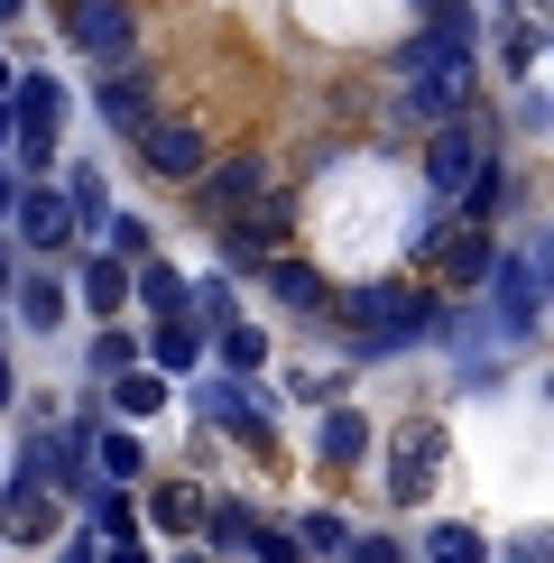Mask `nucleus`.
Returning a JSON list of instances; mask_svg holds the SVG:
<instances>
[{
  "mask_svg": "<svg viewBox=\"0 0 554 563\" xmlns=\"http://www.w3.org/2000/svg\"><path fill=\"white\" fill-rule=\"evenodd\" d=\"M434 314H444V287L398 277V268H369V277H352V287H333V323H342V342H352L361 369L425 351L434 342Z\"/></svg>",
  "mask_w": 554,
  "mask_h": 563,
  "instance_id": "obj_1",
  "label": "nucleus"
},
{
  "mask_svg": "<svg viewBox=\"0 0 554 563\" xmlns=\"http://www.w3.org/2000/svg\"><path fill=\"white\" fill-rule=\"evenodd\" d=\"M185 407H195V426H203V434L241 443L250 462L287 453V416H277V397H268L259 379H231V369H203V379H185Z\"/></svg>",
  "mask_w": 554,
  "mask_h": 563,
  "instance_id": "obj_2",
  "label": "nucleus"
},
{
  "mask_svg": "<svg viewBox=\"0 0 554 563\" xmlns=\"http://www.w3.org/2000/svg\"><path fill=\"white\" fill-rule=\"evenodd\" d=\"M499 148H508V139H499V121H480V111H462V121H434V130H425V148H416V185H425V203H444V213H453V203L472 195V176L490 167Z\"/></svg>",
  "mask_w": 554,
  "mask_h": 563,
  "instance_id": "obj_3",
  "label": "nucleus"
},
{
  "mask_svg": "<svg viewBox=\"0 0 554 563\" xmlns=\"http://www.w3.org/2000/svg\"><path fill=\"white\" fill-rule=\"evenodd\" d=\"M444 453H453L444 416H407L398 434H379V489H388V508H398V518H416V508H434V481H444Z\"/></svg>",
  "mask_w": 554,
  "mask_h": 563,
  "instance_id": "obj_4",
  "label": "nucleus"
},
{
  "mask_svg": "<svg viewBox=\"0 0 554 563\" xmlns=\"http://www.w3.org/2000/svg\"><path fill=\"white\" fill-rule=\"evenodd\" d=\"M65 527H75V499H65V489L46 481V472L10 462V472H0V545H19V554H46Z\"/></svg>",
  "mask_w": 554,
  "mask_h": 563,
  "instance_id": "obj_5",
  "label": "nucleus"
},
{
  "mask_svg": "<svg viewBox=\"0 0 554 563\" xmlns=\"http://www.w3.org/2000/svg\"><path fill=\"white\" fill-rule=\"evenodd\" d=\"M268 185H277V157H268V148H222L213 167L185 185V203H195V222H203V231H222V222H241L250 203L268 195Z\"/></svg>",
  "mask_w": 554,
  "mask_h": 563,
  "instance_id": "obj_6",
  "label": "nucleus"
},
{
  "mask_svg": "<svg viewBox=\"0 0 554 563\" xmlns=\"http://www.w3.org/2000/svg\"><path fill=\"white\" fill-rule=\"evenodd\" d=\"M480 305L499 314V333H508V351H527L545 333V277H536V260H527V241H499V260H490V287H480Z\"/></svg>",
  "mask_w": 554,
  "mask_h": 563,
  "instance_id": "obj_7",
  "label": "nucleus"
},
{
  "mask_svg": "<svg viewBox=\"0 0 554 563\" xmlns=\"http://www.w3.org/2000/svg\"><path fill=\"white\" fill-rule=\"evenodd\" d=\"M130 157H138V176H157V185H195L222 148H213V130H203V121H185V111H157V121L130 139Z\"/></svg>",
  "mask_w": 554,
  "mask_h": 563,
  "instance_id": "obj_8",
  "label": "nucleus"
},
{
  "mask_svg": "<svg viewBox=\"0 0 554 563\" xmlns=\"http://www.w3.org/2000/svg\"><path fill=\"white\" fill-rule=\"evenodd\" d=\"M157 111H167V92H157V65L148 56H121V65L92 75V121H102L111 139H138Z\"/></svg>",
  "mask_w": 554,
  "mask_h": 563,
  "instance_id": "obj_9",
  "label": "nucleus"
},
{
  "mask_svg": "<svg viewBox=\"0 0 554 563\" xmlns=\"http://www.w3.org/2000/svg\"><path fill=\"white\" fill-rule=\"evenodd\" d=\"M56 37L92 65L138 56V0H56Z\"/></svg>",
  "mask_w": 554,
  "mask_h": 563,
  "instance_id": "obj_10",
  "label": "nucleus"
},
{
  "mask_svg": "<svg viewBox=\"0 0 554 563\" xmlns=\"http://www.w3.org/2000/svg\"><path fill=\"white\" fill-rule=\"evenodd\" d=\"M10 241L29 250V260H75V250H84V222H75V203H65V185H56V176L19 185V213H10Z\"/></svg>",
  "mask_w": 554,
  "mask_h": 563,
  "instance_id": "obj_11",
  "label": "nucleus"
},
{
  "mask_svg": "<svg viewBox=\"0 0 554 563\" xmlns=\"http://www.w3.org/2000/svg\"><path fill=\"white\" fill-rule=\"evenodd\" d=\"M250 287H259V296L277 305V314H296V323H323V314H333V287H342V277L323 268L314 250H277V260H268L259 277H250Z\"/></svg>",
  "mask_w": 554,
  "mask_h": 563,
  "instance_id": "obj_12",
  "label": "nucleus"
},
{
  "mask_svg": "<svg viewBox=\"0 0 554 563\" xmlns=\"http://www.w3.org/2000/svg\"><path fill=\"white\" fill-rule=\"evenodd\" d=\"M462 111H480V56H472V65H425V75L398 84V121H407V130L462 121Z\"/></svg>",
  "mask_w": 554,
  "mask_h": 563,
  "instance_id": "obj_13",
  "label": "nucleus"
},
{
  "mask_svg": "<svg viewBox=\"0 0 554 563\" xmlns=\"http://www.w3.org/2000/svg\"><path fill=\"white\" fill-rule=\"evenodd\" d=\"M203 508H213V489H203L195 472H148V481H138V518H148L157 545H195Z\"/></svg>",
  "mask_w": 554,
  "mask_h": 563,
  "instance_id": "obj_14",
  "label": "nucleus"
},
{
  "mask_svg": "<svg viewBox=\"0 0 554 563\" xmlns=\"http://www.w3.org/2000/svg\"><path fill=\"white\" fill-rule=\"evenodd\" d=\"M306 453H314V472L323 481H342V472H369V453H379V426H369V407H323L314 416V434H306Z\"/></svg>",
  "mask_w": 554,
  "mask_h": 563,
  "instance_id": "obj_15",
  "label": "nucleus"
},
{
  "mask_svg": "<svg viewBox=\"0 0 554 563\" xmlns=\"http://www.w3.org/2000/svg\"><path fill=\"white\" fill-rule=\"evenodd\" d=\"M490 260H499V222H444V241H434V287L444 296H480L490 287Z\"/></svg>",
  "mask_w": 554,
  "mask_h": 563,
  "instance_id": "obj_16",
  "label": "nucleus"
},
{
  "mask_svg": "<svg viewBox=\"0 0 554 563\" xmlns=\"http://www.w3.org/2000/svg\"><path fill=\"white\" fill-rule=\"evenodd\" d=\"M65 314H75V277H65L56 260H29L19 287H10V323L29 342H46V333H65Z\"/></svg>",
  "mask_w": 554,
  "mask_h": 563,
  "instance_id": "obj_17",
  "label": "nucleus"
},
{
  "mask_svg": "<svg viewBox=\"0 0 554 563\" xmlns=\"http://www.w3.org/2000/svg\"><path fill=\"white\" fill-rule=\"evenodd\" d=\"M65 277H75V305H84L92 323H121V314H130V277H138V268L111 260L102 241H84L75 260H65Z\"/></svg>",
  "mask_w": 554,
  "mask_h": 563,
  "instance_id": "obj_18",
  "label": "nucleus"
},
{
  "mask_svg": "<svg viewBox=\"0 0 554 563\" xmlns=\"http://www.w3.org/2000/svg\"><path fill=\"white\" fill-rule=\"evenodd\" d=\"M148 369H167V379H203L213 369V333H203L195 314H167V323H148Z\"/></svg>",
  "mask_w": 554,
  "mask_h": 563,
  "instance_id": "obj_19",
  "label": "nucleus"
},
{
  "mask_svg": "<svg viewBox=\"0 0 554 563\" xmlns=\"http://www.w3.org/2000/svg\"><path fill=\"white\" fill-rule=\"evenodd\" d=\"M138 361H148V323H92V342H84V379L92 388H111V379H121V369H138Z\"/></svg>",
  "mask_w": 554,
  "mask_h": 563,
  "instance_id": "obj_20",
  "label": "nucleus"
},
{
  "mask_svg": "<svg viewBox=\"0 0 554 563\" xmlns=\"http://www.w3.org/2000/svg\"><path fill=\"white\" fill-rule=\"evenodd\" d=\"M480 56H490L508 84H527V75L545 65V29H536L527 10H499V19H490V46H480Z\"/></svg>",
  "mask_w": 554,
  "mask_h": 563,
  "instance_id": "obj_21",
  "label": "nucleus"
},
{
  "mask_svg": "<svg viewBox=\"0 0 554 563\" xmlns=\"http://www.w3.org/2000/svg\"><path fill=\"white\" fill-rule=\"evenodd\" d=\"M185 305H195V277H185L167 250H157V260H138V277H130V314L167 323V314H185Z\"/></svg>",
  "mask_w": 554,
  "mask_h": 563,
  "instance_id": "obj_22",
  "label": "nucleus"
},
{
  "mask_svg": "<svg viewBox=\"0 0 554 563\" xmlns=\"http://www.w3.org/2000/svg\"><path fill=\"white\" fill-rule=\"evenodd\" d=\"M102 397H111V416H121V426H157V416L176 407V379H167V369H148V361H138V369H121V379H111Z\"/></svg>",
  "mask_w": 554,
  "mask_h": 563,
  "instance_id": "obj_23",
  "label": "nucleus"
},
{
  "mask_svg": "<svg viewBox=\"0 0 554 563\" xmlns=\"http://www.w3.org/2000/svg\"><path fill=\"white\" fill-rule=\"evenodd\" d=\"M259 518H268L259 499H241V489H213V508H203V536H195V545H213L222 563H241V554H250V527H259Z\"/></svg>",
  "mask_w": 554,
  "mask_h": 563,
  "instance_id": "obj_24",
  "label": "nucleus"
},
{
  "mask_svg": "<svg viewBox=\"0 0 554 563\" xmlns=\"http://www.w3.org/2000/svg\"><path fill=\"white\" fill-rule=\"evenodd\" d=\"M75 518L102 536V545H138V527H148V518H138V489H130V481H92V499L75 508Z\"/></svg>",
  "mask_w": 554,
  "mask_h": 563,
  "instance_id": "obj_25",
  "label": "nucleus"
},
{
  "mask_svg": "<svg viewBox=\"0 0 554 563\" xmlns=\"http://www.w3.org/2000/svg\"><path fill=\"white\" fill-rule=\"evenodd\" d=\"M92 472L102 481H148V426H121V416H102V434H92Z\"/></svg>",
  "mask_w": 554,
  "mask_h": 563,
  "instance_id": "obj_26",
  "label": "nucleus"
},
{
  "mask_svg": "<svg viewBox=\"0 0 554 563\" xmlns=\"http://www.w3.org/2000/svg\"><path fill=\"white\" fill-rule=\"evenodd\" d=\"M287 527H296V545H306L314 563H342V554H352V536H361V527H352V508H333V499H306Z\"/></svg>",
  "mask_w": 554,
  "mask_h": 563,
  "instance_id": "obj_27",
  "label": "nucleus"
},
{
  "mask_svg": "<svg viewBox=\"0 0 554 563\" xmlns=\"http://www.w3.org/2000/svg\"><path fill=\"white\" fill-rule=\"evenodd\" d=\"M416 563H499V545H490L472 518H425V536H416Z\"/></svg>",
  "mask_w": 554,
  "mask_h": 563,
  "instance_id": "obj_28",
  "label": "nucleus"
},
{
  "mask_svg": "<svg viewBox=\"0 0 554 563\" xmlns=\"http://www.w3.org/2000/svg\"><path fill=\"white\" fill-rule=\"evenodd\" d=\"M277 361V342H268V323H222V333H213V369H231V379H259V369Z\"/></svg>",
  "mask_w": 554,
  "mask_h": 563,
  "instance_id": "obj_29",
  "label": "nucleus"
},
{
  "mask_svg": "<svg viewBox=\"0 0 554 563\" xmlns=\"http://www.w3.org/2000/svg\"><path fill=\"white\" fill-rule=\"evenodd\" d=\"M56 185H65V203H75V222H84V241H92V231H102V213H111V176H102V157H65Z\"/></svg>",
  "mask_w": 554,
  "mask_h": 563,
  "instance_id": "obj_30",
  "label": "nucleus"
},
{
  "mask_svg": "<svg viewBox=\"0 0 554 563\" xmlns=\"http://www.w3.org/2000/svg\"><path fill=\"white\" fill-rule=\"evenodd\" d=\"M92 241H102L111 260H130V268H138V260H157V222H148V213H130V203H111Z\"/></svg>",
  "mask_w": 554,
  "mask_h": 563,
  "instance_id": "obj_31",
  "label": "nucleus"
},
{
  "mask_svg": "<svg viewBox=\"0 0 554 563\" xmlns=\"http://www.w3.org/2000/svg\"><path fill=\"white\" fill-rule=\"evenodd\" d=\"M508 195H518V167H508V148H499L490 167L472 176V195H462L453 213H462V222H499V213H508Z\"/></svg>",
  "mask_w": 554,
  "mask_h": 563,
  "instance_id": "obj_32",
  "label": "nucleus"
},
{
  "mask_svg": "<svg viewBox=\"0 0 554 563\" xmlns=\"http://www.w3.org/2000/svg\"><path fill=\"white\" fill-rule=\"evenodd\" d=\"M185 314H195L203 333L241 323V277H231V268H203V277H195V305H185Z\"/></svg>",
  "mask_w": 554,
  "mask_h": 563,
  "instance_id": "obj_33",
  "label": "nucleus"
},
{
  "mask_svg": "<svg viewBox=\"0 0 554 563\" xmlns=\"http://www.w3.org/2000/svg\"><path fill=\"white\" fill-rule=\"evenodd\" d=\"M277 388H287V407H342V397H352V369H287V379H277Z\"/></svg>",
  "mask_w": 554,
  "mask_h": 563,
  "instance_id": "obj_34",
  "label": "nucleus"
},
{
  "mask_svg": "<svg viewBox=\"0 0 554 563\" xmlns=\"http://www.w3.org/2000/svg\"><path fill=\"white\" fill-rule=\"evenodd\" d=\"M241 563H314L306 545H296V527L287 518H259V527H250V554Z\"/></svg>",
  "mask_w": 554,
  "mask_h": 563,
  "instance_id": "obj_35",
  "label": "nucleus"
},
{
  "mask_svg": "<svg viewBox=\"0 0 554 563\" xmlns=\"http://www.w3.org/2000/svg\"><path fill=\"white\" fill-rule=\"evenodd\" d=\"M342 563H416V536H398V527H361Z\"/></svg>",
  "mask_w": 554,
  "mask_h": 563,
  "instance_id": "obj_36",
  "label": "nucleus"
},
{
  "mask_svg": "<svg viewBox=\"0 0 554 563\" xmlns=\"http://www.w3.org/2000/svg\"><path fill=\"white\" fill-rule=\"evenodd\" d=\"M508 388V351H490V361H462L453 369V397H499Z\"/></svg>",
  "mask_w": 554,
  "mask_h": 563,
  "instance_id": "obj_37",
  "label": "nucleus"
},
{
  "mask_svg": "<svg viewBox=\"0 0 554 563\" xmlns=\"http://www.w3.org/2000/svg\"><path fill=\"white\" fill-rule=\"evenodd\" d=\"M508 130H518V139H536V130H554V92H536V84H518V102H508Z\"/></svg>",
  "mask_w": 554,
  "mask_h": 563,
  "instance_id": "obj_38",
  "label": "nucleus"
},
{
  "mask_svg": "<svg viewBox=\"0 0 554 563\" xmlns=\"http://www.w3.org/2000/svg\"><path fill=\"white\" fill-rule=\"evenodd\" d=\"M499 563H554V527H518L499 545Z\"/></svg>",
  "mask_w": 554,
  "mask_h": 563,
  "instance_id": "obj_39",
  "label": "nucleus"
},
{
  "mask_svg": "<svg viewBox=\"0 0 554 563\" xmlns=\"http://www.w3.org/2000/svg\"><path fill=\"white\" fill-rule=\"evenodd\" d=\"M46 554H56V563H102V536H92V527L75 518V527H65L56 545H46Z\"/></svg>",
  "mask_w": 554,
  "mask_h": 563,
  "instance_id": "obj_40",
  "label": "nucleus"
},
{
  "mask_svg": "<svg viewBox=\"0 0 554 563\" xmlns=\"http://www.w3.org/2000/svg\"><path fill=\"white\" fill-rule=\"evenodd\" d=\"M527 260H536V277H545V296H554V213L527 231Z\"/></svg>",
  "mask_w": 554,
  "mask_h": 563,
  "instance_id": "obj_41",
  "label": "nucleus"
},
{
  "mask_svg": "<svg viewBox=\"0 0 554 563\" xmlns=\"http://www.w3.org/2000/svg\"><path fill=\"white\" fill-rule=\"evenodd\" d=\"M19 268H29V250H19L10 231H0V305H10V287H19Z\"/></svg>",
  "mask_w": 554,
  "mask_h": 563,
  "instance_id": "obj_42",
  "label": "nucleus"
},
{
  "mask_svg": "<svg viewBox=\"0 0 554 563\" xmlns=\"http://www.w3.org/2000/svg\"><path fill=\"white\" fill-rule=\"evenodd\" d=\"M19 185H29V176H19L10 157H0V231H10V213H19Z\"/></svg>",
  "mask_w": 554,
  "mask_h": 563,
  "instance_id": "obj_43",
  "label": "nucleus"
},
{
  "mask_svg": "<svg viewBox=\"0 0 554 563\" xmlns=\"http://www.w3.org/2000/svg\"><path fill=\"white\" fill-rule=\"evenodd\" d=\"M0 416H19V361H10V342H0Z\"/></svg>",
  "mask_w": 554,
  "mask_h": 563,
  "instance_id": "obj_44",
  "label": "nucleus"
},
{
  "mask_svg": "<svg viewBox=\"0 0 554 563\" xmlns=\"http://www.w3.org/2000/svg\"><path fill=\"white\" fill-rule=\"evenodd\" d=\"M102 563H167V554H157L148 536H138V545H102Z\"/></svg>",
  "mask_w": 554,
  "mask_h": 563,
  "instance_id": "obj_45",
  "label": "nucleus"
},
{
  "mask_svg": "<svg viewBox=\"0 0 554 563\" xmlns=\"http://www.w3.org/2000/svg\"><path fill=\"white\" fill-rule=\"evenodd\" d=\"M167 563H222L213 545H167Z\"/></svg>",
  "mask_w": 554,
  "mask_h": 563,
  "instance_id": "obj_46",
  "label": "nucleus"
},
{
  "mask_svg": "<svg viewBox=\"0 0 554 563\" xmlns=\"http://www.w3.org/2000/svg\"><path fill=\"white\" fill-rule=\"evenodd\" d=\"M19 19H29V0H0V29H19Z\"/></svg>",
  "mask_w": 554,
  "mask_h": 563,
  "instance_id": "obj_47",
  "label": "nucleus"
},
{
  "mask_svg": "<svg viewBox=\"0 0 554 563\" xmlns=\"http://www.w3.org/2000/svg\"><path fill=\"white\" fill-rule=\"evenodd\" d=\"M10 139H19V121H10V102H0V157H10Z\"/></svg>",
  "mask_w": 554,
  "mask_h": 563,
  "instance_id": "obj_48",
  "label": "nucleus"
},
{
  "mask_svg": "<svg viewBox=\"0 0 554 563\" xmlns=\"http://www.w3.org/2000/svg\"><path fill=\"white\" fill-rule=\"evenodd\" d=\"M10 84H19V65H10V56H0V102H10Z\"/></svg>",
  "mask_w": 554,
  "mask_h": 563,
  "instance_id": "obj_49",
  "label": "nucleus"
},
{
  "mask_svg": "<svg viewBox=\"0 0 554 563\" xmlns=\"http://www.w3.org/2000/svg\"><path fill=\"white\" fill-rule=\"evenodd\" d=\"M434 10H444V0H407V19H434Z\"/></svg>",
  "mask_w": 554,
  "mask_h": 563,
  "instance_id": "obj_50",
  "label": "nucleus"
},
{
  "mask_svg": "<svg viewBox=\"0 0 554 563\" xmlns=\"http://www.w3.org/2000/svg\"><path fill=\"white\" fill-rule=\"evenodd\" d=\"M0 472H10V434H0Z\"/></svg>",
  "mask_w": 554,
  "mask_h": 563,
  "instance_id": "obj_51",
  "label": "nucleus"
},
{
  "mask_svg": "<svg viewBox=\"0 0 554 563\" xmlns=\"http://www.w3.org/2000/svg\"><path fill=\"white\" fill-rule=\"evenodd\" d=\"M545 407H554V369H545Z\"/></svg>",
  "mask_w": 554,
  "mask_h": 563,
  "instance_id": "obj_52",
  "label": "nucleus"
},
{
  "mask_svg": "<svg viewBox=\"0 0 554 563\" xmlns=\"http://www.w3.org/2000/svg\"><path fill=\"white\" fill-rule=\"evenodd\" d=\"M536 10H545V19H554V0H536Z\"/></svg>",
  "mask_w": 554,
  "mask_h": 563,
  "instance_id": "obj_53",
  "label": "nucleus"
},
{
  "mask_svg": "<svg viewBox=\"0 0 554 563\" xmlns=\"http://www.w3.org/2000/svg\"><path fill=\"white\" fill-rule=\"evenodd\" d=\"M0 323H10V305H0Z\"/></svg>",
  "mask_w": 554,
  "mask_h": 563,
  "instance_id": "obj_54",
  "label": "nucleus"
}]
</instances>
